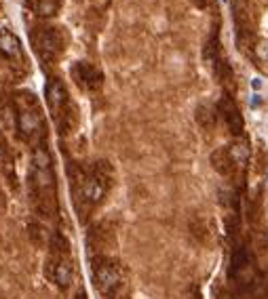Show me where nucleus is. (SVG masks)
<instances>
[{
	"label": "nucleus",
	"mask_w": 268,
	"mask_h": 299,
	"mask_svg": "<svg viewBox=\"0 0 268 299\" xmlns=\"http://www.w3.org/2000/svg\"><path fill=\"white\" fill-rule=\"evenodd\" d=\"M253 87H255V89H260V87H262V82H260V78H255V80H253Z\"/></svg>",
	"instance_id": "15"
},
{
	"label": "nucleus",
	"mask_w": 268,
	"mask_h": 299,
	"mask_svg": "<svg viewBox=\"0 0 268 299\" xmlns=\"http://www.w3.org/2000/svg\"><path fill=\"white\" fill-rule=\"evenodd\" d=\"M211 162H213L215 171L222 173V175H228V173H230V167L234 164L232 158H230V154H228V150H215V152L211 154Z\"/></svg>",
	"instance_id": "11"
},
{
	"label": "nucleus",
	"mask_w": 268,
	"mask_h": 299,
	"mask_svg": "<svg viewBox=\"0 0 268 299\" xmlns=\"http://www.w3.org/2000/svg\"><path fill=\"white\" fill-rule=\"evenodd\" d=\"M45 101L51 110V114L55 118L64 116V110L68 106V91L64 87V82L59 78H49L45 85Z\"/></svg>",
	"instance_id": "7"
},
{
	"label": "nucleus",
	"mask_w": 268,
	"mask_h": 299,
	"mask_svg": "<svg viewBox=\"0 0 268 299\" xmlns=\"http://www.w3.org/2000/svg\"><path fill=\"white\" fill-rule=\"evenodd\" d=\"M55 11H57V3H55V0H38V3H36V13L38 15L51 17V15H55Z\"/></svg>",
	"instance_id": "13"
},
{
	"label": "nucleus",
	"mask_w": 268,
	"mask_h": 299,
	"mask_svg": "<svg viewBox=\"0 0 268 299\" xmlns=\"http://www.w3.org/2000/svg\"><path fill=\"white\" fill-rule=\"evenodd\" d=\"M93 278L95 286L101 297H114L118 288L122 286V270L116 261L106 259V257H97L93 259Z\"/></svg>",
	"instance_id": "4"
},
{
	"label": "nucleus",
	"mask_w": 268,
	"mask_h": 299,
	"mask_svg": "<svg viewBox=\"0 0 268 299\" xmlns=\"http://www.w3.org/2000/svg\"><path fill=\"white\" fill-rule=\"evenodd\" d=\"M76 299H87V295H85V291H82V288H80V291L76 293Z\"/></svg>",
	"instance_id": "14"
},
{
	"label": "nucleus",
	"mask_w": 268,
	"mask_h": 299,
	"mask_svg": "<svg viewBox=\"0 0 268 299\" xmlns=\"http://www.w3.org/2000/svg\"><path fill=\"white\" fill-rule=\"evenodd\" d=\"M36 51H40L45 57H55L61 49H64V38H61V32L55 28H45L40 30L38 34L32 36Z\"/></svg>",
	"instance_id": "8"
},
{
	"label": "nucleus",
	"mask_w": 268,
	"mask_h": 299,
	"mask_svg": "<svg viewBox=\"0 0 268 299\" xmlns=\"http://www.w3.org/2000/svg\"><path fill=\"white\" fill-rule=\"evenodd\" d=\"M47 278L55 286H59L61 291L72 284V278H74V263L70 259V246L68 240L61 234H53V240H51V253L47 259Z\"/></svg>",
	"instance_id": "3"
},
{
	"label": "nucleus",
	"mask_w": 268,
	"mask_h": 299,
	"mask_svg": "<svg viewBox=\"0 0 268 299\" xmlns=\"http://www.w3.org/2000/svg\"><path fill=\"white\" fill-rule=\"evenodd\" d=\"M110 179H112V169L104 160H99L91 173L82 175L76 185V202L82 213L95 209L104 202L110 190Z\"/></svg>",
	"instance_id": "2"
},
{
	"label": "nucleus",
	"mask_w": 268,
	"mask_h": 299,
	"mask_svg": "<svg viewBox=\"0 0 268 299\" xmlns=\"http://www.w3.org/2000/svg\"><path fill=\"white\" fill-rule=\"evenodd\" d=\"M220 108H222V114H224L226 122H228L230 131L234 133V135H241V131H243V116L239 114L236 106L232 104L228 97H224V99H222V104H220Z\"/></svg>",
	"instance_id": "10"
},
{
	"label": "nucleus",
	"mask_w": 268,
	"mask_h": 299,
	"mask_svg": "<svg viewBox=\"0 0 268 299\" xmlns=\"http://www.w3.org/2000/svg\"><path fill=\"white\" fill-rule=\"evenodd\" d=\"M74 82L82 91H99L104 85V74L89 61H76L74 68L70 70Z\"/></svg>",
	"instance_id": "6"
},
{
	"label": "nucleus",
	"mask_w": 268,
	"mask_h": 299,
	"mask_svg": "<svg viewBox=\"0 0 268 299\" xmlns=\"http://www.w3.org/2000/svg\"><path fill=\"white\" fill-rule=\"evenodd\" d=\"M0 57H5L9 61H17L22 57V43L7 28H0Z\"/></svg>",
	"instance_id": "9"
},
{
	"label": "nucleus",
	"mask_w": 268,
	"mask_h": 299,
	"mask_svg": "<svg viewBox=\"0 0 268 299\" xmlns=\"http://www.w3.org/2000/svg\"><path fill=\"white\" fill-rule=\"evenodd\" d=\"M43 112L36 106L32 95H24V106L17 110V131L24 139H32L43 133Z\"/></svg>",
	"instance_id": "5"
},
{
	"label": "nucleus",
	"mask_w": 268,
	"mask_h": 299,
	"mask_svg": "<svg viewBox=\"0 0 268 299\" xmlns=\"http://www.w3.org/2000/svg\"><path fill=\"white\" fill-rule=\"evenodd\" d=\"M228 154L234 164H245L247 156H249V148H247L245 143H234L232 148H228Z\"/></svg>",
	"instance_id": "12"
},
{
	"label": "nucleus",
	"mask_w": 268,
	"mask_h": 299,
	"mask_svg": "<svg viewBox=\"0 0 268 299\" xmlns=\"http://www.w3.org/2000/svg\"><path fill=\"white\" fill-rule=\"evenodd\" d=\"M32 185L38 196V207L45 213H53L57 204V183L53 173V160L49 150L40 143L32 154Z\"/></svg>",
	"instance_id": "1"
}]
</instances>
